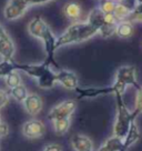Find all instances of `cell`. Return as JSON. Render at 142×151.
Wrapping results in <instances>:
<instances>
[{"label": "cell", "instance_id": "1", "mask_svg": "<svg viewBox=\"0 0 142 151\" xmlns=\"http://www.w3.org/2000/svg\"><path fill=\"white\" fill-rule=\"evenodd\" d=\"M98 33V30L93 28L88 22H76L71 24L65 32L59 38H57L56 48H60L62 46L71 45V43L83 42L89 40L90 38L95 37Z\"/></svg>", "mask_w": 142, "mask_h": 151}, {"label": "cell", "instance_id": "2", "mask_svg": "<svg viewBox=\"0 0 142 151\" xmlns=\"http://www.w3.org/2000/svg\"><path fill=\"white\" fill-rule=\"evenodd\" d=\"M114 96L117 100V118L113 126V136L120 139H124L129 131L130 124L132 120H136L137 116L133 111H130L126 106L122 99V94L117 93Z\"/></svg>", "mask_w": 142, "mask_h": 151}, {"label": "cell", "instance_id": "3", "mask_svg": "<svg viewBox=\"0 0 142 151\" xmlns=\"http://www.w3.org/2000/svg\"><path fill=\"white\" fill-rule=\"evenodd\" d=\"M127 86L123 85L122 82L114 81V83L109 87H90V88H80L78 87L76 89L77 93L79 98H95L99 96H104V94H123L126 91Z\"/></svg>", "mask_w": 142, "mask_h": 151}, {"label": "cell", "instance_id": "4", "mask_svg": "<svg viewBox=\"0 0 142 151\" xmlns=\"http://www.w3.org/2000/svg\"><path fill=\"white\" fill-rule=\"evenodd\" d=\"M77 102L75 100H65L60 102L59 104L55 106L53 108L50 110V112L48 113V119L50 121H55V120H59V119H67L70 118L76 111Z\"/></svg>", "mask_w": 142, "mask_h": 151}, {"label": "cell", "instance_id": "5", "mask_svg": "<svg viewBox=\"0 0 142 151\" xmlns=\"http://www.w3.org/2000/svg\"><path fill=\"white\" fill-rule=\"evenodd\" d=\"M115 81L122 82L126 86H133L137 90L141 87L137 81V69L134 66L120 67L115 72Z\"/></svg>", "mask_w": 142, "mask_h": 151}, {"label": "cell", "instance_id": "6", "mask_svg": "<svg viewBox=\"0 0 142 151\" xmlns=\"http://www.w3.org/2000/svg\"><path fill=\"white\" fill-rule=\"evenodd\" d=\"M44 124L42 121L32 119L24 123L22 126V134L28 139H38L44 134Z\"/></svg>", "mask_w": 142, "mask_h": 151}, {"label": "cell", "instance_id": "7", "mask_svg": "<svg viewBox=\"0 0 142 151\" xmlns=\"http://www.w3.org/2000/svg\"><path fill=\"white\" fill-rule=\"evenodd\" d=\"M50 30V27L44 22L40 16H37L29 22L28 24V31L29 33L34 38H38L40 40H42V38L46 36V33Z\"/></svg>", "mask_w": 142, "mask_h": 151}, {"label": "cell", "instance_id": "8", "mask_svg": "<svg viewBox=\"0 0 142 151\" xmlns=\"http://www.w3.org/2000/svg\"><path fill=\"white\" fill-rule=\"evenodd\" d=\"M57 73V82L69 90H76L79 87V80L75 72L69 70H60Z\"/></svg>", "mask_w": 142, "mask_h": 151}, {"label": "cell", "instance_id": "9", "mask_svg": "<svg viewBox=\"0 0 142 151\" xmlns=\"http://www.w3.org/2000/svg\"><path fill=\"white\" fill-rule=\"evenodd\" d=\"M24 107V110L30 116H37L42 110V99L37 93H30L22 102Z\"/></svg>", "mask_w": 142, "mask_h": 151}, {"label": "cell", "instance_id": "10", "mask_svg": "<svg viewBox=\"0 0 142 151\" xmlns=\"http://www.w3.org/2000/svg\"><path fill=\"white\" fill-rule=\"evenodd\" d=\"M140 139H141L140 129L138 127L136 120H132V122L130 124V128H129L128 133H127V136L123 139V146H122V150L121 151H128L129 149H130L134 143H137Z\"/></svg>", "mask_w": 142, "mask_h": 151}, {"label": "cell", "instance_id": "11", "mask_svg": "<svg viewBox=\"0 0 142 151\" xmlns=\"http://www.w3.org/2000/svg\"><path fill=\"white\" fill-rule=\"evenodd\" d=\"M49 67L50 66L46 65L44 62L39 63V65H36V63H17V71L21 70L34 79H38Z\"/></svg>", "mask_w": 142, "mask_h": 151}, {"label": "cell", "instance_id": "12", "mask_svg": "<svg viewBox=\"0 0 142 151\" xmlns=\"http://www.w3.org/2000/svg\"><path fill=\"white\" fill-rule=\"evenodd\" d=\"M71 146L75 151H93V143L91 141V139L83 134L72 136Z\"/></svg>", "mask_w": 142, "mask_h": 151}, {"label": "cell", "instance_id": "13", "mask_svg": "<svg viewBox=\"0 0 142 151\" xmlns=\"http://www.w3.org/2000/svg\"><path fill=\"white\" fill-rule=\"evenodd\" d=\"M14 43L9 35L0 39V57L4 60H14Z\"/></svg>", "mask_w": 142, "mask_h": 151}, {"label": "cell", "instance_id": "14", "mask_svg": "<svg viewBox=\"0 0 142 151\" xmlns=\"http://www.w3.org/2000/svg\"><path fill=\"white\" fill-rule=\"evenodd\" d=\"M56 82H57V73L50 67L37 79V83L42 89H51Z\"/></svg>", "mask_w": 142, "mask_h": 151}, {"label": "cell", "instance_id": "15", "mask_svg": "<svg viewBox=\"0 0 142 151\" xmlns=\"http://www.w3.org/2000/svg\"><path fill=\"white\" fill-rule=\"evenodd\" d=\"M134 33V27H133L132 21L130 20H124V21H120L117 24V30H115V35L119 38L122 39H128V38L132 37Z\"/></svg>", "mask_w": 142, "mask_h": 151}, {"label": "cell", "instance_id": "16", "mask_svg": "<svg viewBox=\"0 0 142 151\" xmlns=\"http://www.w3.org/2000/svg\"><path fill=\"white\" fill-rule=\"evenodd\" d=\"M26 11H27V9L8 2L4 9V16L7 20H16V19L22 17L26 14Z\"/></svg>", "mask_w": 142, "mask_h": 151}, {"label": "cell", "instance_id": "17", "mask_svg": "<svg viewBox=\"0 0 142 151\" xmlns=\"http://www.w3.org/2000/svg\"><path fill=\"white\" fill-rule=\"evenodd\" d=\"M87 22L99 31V29L104 24V14L101 11L100 8H93L88 16V21Z\"/></svg>", "mask_w": 142, "mask_h": 151}, {"label": "cell", "instance_id": "18", "mask_svg": "<svg viewBox=\"0 0 142 151\" xmlns=\"http://www.w3.org/2000/svg\"><path fill=\"white\" fill-rule=\"evenodd\" d=\"M63 12L70 20H78L81 16V7L77 2H68L63 8Z\"/></svg>", "mask_w": 142, "mask_h": 151}, {"label": "cell", "instance_id": "19", "mask_svg": "<svg viewBox=\"0 0 142 151\" xmlns=\"http://www.w3.org/2000/svg\"><path fill=\"white\" fill-rule=\"evenodd\" d=\"M52 122H53V130L58 136H62V134L67 133L70 128V118L59 119V120H55Z\"/></svg>", "mask_w": 142, "mask_h": 151}, {"label": "cell", "instance_id": "20", "mask_svg": "<svg viewBox=\"0 0 142 151\" xmlns=\"http://www.w3.org/2000/svg\"><path fill=\"white\" fill-rule=\"evenodd\" d=\"M14 71H17V62H14V60L0 61V77L1 78H6Z\"/></svg>", "mask_w": 142, "mask_h": 151}, {"label": "cell", "instance_id": "21", "mask_svg": "<svg viewBox=\"0 0 142 151\" xmlns=\"http://www.w3.org/2000/svg\"><path fill=\"white\" fill-rule=\"evenodd\" d=\"M10 96L14 100H17L19 102H24V99L28 97V91L24 85H20L18 87H14L12 89H10Z\"/></svg>", "mask_w": 142, "mask_h": 151}, {"label": "cell", "instance_id": "22", "mask_svg": "<svg viewBox=\"0 0 142 151\" xmlns=\"http://www.w3.org/2000/svg\"><path fill=\"white\" fill-rule=\"evenodd\" d=\"M103 145L111 151H121L123 146V139H120V138L115 137V136H112L109 139H107Z\"/></svg>", "mask_w": 142, "mask_h": 151}, {"label": "cell", "instance_id": "23", "mask_svg": "<svg viewBox=\"0 0 142 151\" xmlns=\"http://www.w3.org/2000/svg\"><path fill=\"white\" fill-rule=\"evenodd\" d=\"M113 14L115 16V18L118 19V21H124V20H129L130 18V16H131V12L127 10L122 5H120V4H117L115 5V8H114V11H113Z\"/></svg>", "mask_w": 142, "mask_h": 151}, {"label": "cell", "instance_id": "24", "mask_svg": "<svg viewBox=\"0 0 142 151\" xmlns=\"http://www.w3.org/2000/svg\"><path fill=\"white\" fill-rule=\"evenodd\" d=\"M5 81L7 87L10 88V89H12L14 87H18V86L21 85V77L18 73V71H14V72H11L10 75L6 77Z\"/></svg>", "mask_w": 142, "mask_h": 151}, {"label": "cell", "instance_id": "25", "mask_svg": "<svg viewBox=\"0 0 142 151\" xmlns=\"http://www.w3.org/2000/svg\"><path fill=\"white\" fill-rule=\"evenodd\" d=\"M115 30H117V24H103V26L99 29V33L101 37L103 38H109L111 36L115 35Z\"/></svg>", "mask_w": 142, "mask_h": 151}, {"label": "cell", "instance_id": "26", "mask_svg": "<svg viewBox=\"0 0 142 151\" xmlns=\"http://www.w3.org/2000/svg\"><path fill=\"white\" fill-rule=\"evenodd\" d=\"M115 2L111 1V0H101L100 1V9L104 14H113L114 8H115Z\"/></svg>", "mask_w": 142, "mask_h": 151}, {"label": "cell", "instance_id": "27", "mask_svg": "<svg viewBox=\"0 0 142 151\" xmlns=\"http://www.w3.org/2000/svg\"><path fill=\"white\" fill-rule=\"evenodd\" d=\"M133 112L136 113V116H139L140 113H142V86L140 87V89H138L137 96H136V101H134V110Z\"/></svg>", "mask_w": 142, "mask_h": 151}, {"label": "cell", "instance_id": "28", "mask_svg": "<svg viewBox=\"0 0 142 151\" xmlns=\"http://www.w3.org/2000/svg\"><path fill=\"white\" fill-rule=\"evenodd\" d=\"M119 4L122 5L127 10H129L131 14L136 10V8L138 7L139 2L138 0H119Z\"/></svg>", "mask_w": 142, "mask_h": 151}, {"label": "cell", "instance_id": "29", "mask_svg": "<svg viewBox=\"0 0 142 151\" xmlns=\"http://www.w3.org/2000/svg\"><path fill=\"white\" fill-rule=\"evenodd\" d=\"M129 20H130V21H131V20H134V21H142V2L138 5L136 10L131 14Z\"/></svg>", "mask_w": 142, "mask_h": 151}, {"label": "cell", "instance_id": "30", "mask_svg": "<svg viewBox=\"0 0 142 151\" xmlns=\"http://www.w3.org/2000/svg\"><path fill=\"white\" fill-rule=\"evenodd\" d=\"M8 101H9V94L7 93L5 90L0 89V109L7 106Z\"/></svg>", "mask_w": 142, "mask_h": 151}, {"label": "cell", "instance_id": "31", "mask_svg": "<svg viewBox=\"0 0 142 151\" xmlns=\"http://www.w3.org/2000/svg\"><path fill=\"white\" fill-rule=\"evenodd\" d=\"M8 2L19 6V7L24 8V9H28V7L30 6V0H9Z\"/></svg>", "mask_w": 142, "mask_h": 151}, {"label": "cell", "instance_id": "32", "mask_svg": "<svg viewBox=\"0 0 142 151\" xmlns=\"http://www.w3.org/2000/svg\"><path fill=\"white\" fill-rule=\"evenodd\" d=\"M118 19L115 18L113 14H104V24H118Z\"/></svg>", "mask_w": 142, "mask_h": 151}, {"label": "cell", "instance_id": "33", "mask_svg": "<svg viewBox=\"0 0 142 151\" xmlns=\"http://www.w3.org/2000/svg\"><path fill=\"white\" fill-rule=\"evenodd\" d=\"M8 133H9V127H8V124L1 121L0 122V139L7 137Z\"/></svg>", "mask_w": 142, "mask_h": 151}, {"label": "cell", "instance_id": "34", "mask_svg": "<svg viewBox=\"0 0 142 151\" xmlns=\"http://www.w3.org/2000/svg\"><path fill=\"white\" fill-rule=\"evenodd\" d=\"M43 151H62V147L58 143H49L44 147Z\"/></svg>", "mask_w": 142, "mask_h": 151}, {"label": "cell", "instance_id": "35", "mask_svg": "<svg viewBox=\"0 0 142 151\" xmlns=\"http://www.w3.org/2000/svg\"><path fill=\"white\" fill-rule=\"evenodd\" d=\"M51 0H30V5H42V4H47Z\"/></svg>", "mask_w": 142, "mask_h": 151}, {"label": "cell", "instance_id": "36", "mask_svg": "<svg viewBox=\"0 0 142 151\" xmlns=\"http://www.w3.org/2000/svg\"><path fill=\"white\" fill-rule=\"evenodd\" d=\"M6 36H8V33H7V31H6V29L0 24V39L6 37Z\"/></svg>", "mask_w": 142, "mask_h": 151}, {"label": "cell", "instance_id": "37", "mask_svg": "<svg viewBox=\"0 0 142 151\" xmlns=\"http://www.w3.org/2000/svg\"><path fill=\"white\" fill-rule=\"evenodd\" d=\"M98 151H111V150H110V149H108V148L104 146V145H102V146L98 149Z\"/></svg>", "mask_w": 142, "mask_h": 151}, {"label": "cell", "instance_id": "38", "mask_svg": "<svg viewBox=\"0 0 142 151\" xmlns=\"http://www.w3.org/2000/svg\"><path fill=\"white\" fill-rule=\"evenodd\" d=\"M138 2H139V4H141V2H142V0H138Z\"/></svg>", "mask_w": 142, "mask_h": 151}, {"label": "cell", "instance_id": "39", "mask_svg": "<svg viewBox=\"0 0 142 151\" xmlns=\"http://www.w3.org/2000/svg\"><path fill=\"white\" fill-rule=\"evenodd\" d=\"M0 122H1V113H0Z\"/></svg>", "mask_w": 142, "mask_h": 151}, {"label": "cell", "instance_id": "40", "mask_svg": "<svg viewBox=\"0 0 142 151\" xmlns=\"http://www.w3.org/2000/svg\"><path fill=\"white\" fill-rule=\"evenodd\" d=\"M111 1H114V0H111Z\"/></svg>", "mask_w": 142, "mask_h": 151}]
</instances>
